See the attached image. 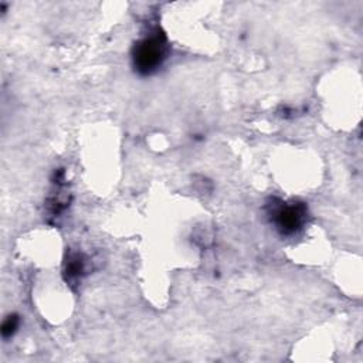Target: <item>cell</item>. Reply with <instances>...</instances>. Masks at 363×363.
Wrapping results in <instances>:
<instances>
[{
	"mask_svg": "<svg viewBox=\"0 0 363 363\" xmlns=\"http://www.w3.org/2000/svg\"><path fill=\"white\" fill-rule=\"evenodd\" d=\"M167 41L159 30L152 31L149 35L140 38L132 51V61L135 69L142 75L155 72L166 60Z\"/></svg>",
	"mask_w": 363,
	"mask_h": 363,
	"instance_id": "obj_1",
	"label": "cell"
},
{
	"mask_svg": "<svg viewBox=\"0 0 363 363\" xmlns=\"http://www.w3.org/2000/svg\"><path fill=\"white\" fill-rule=\"evenodd\" d=\"M268 216L282 235H292L299 231L306 220L303 203H284L275 200L268 206Z\"/></svg>",
	"mask_w": 363,
	"mask_h": 363,
	"instance_id": "obj_2",
	"label": "cell"
},
{
	"mask_svg": "<svg viewBox=\"0 0 363 363\" xmlns=\"http://www.w3.org/2000/svg\"><path fill=\"white\" fill-rule=\"evenodd\" d=\"M85 272V261L82 258L81 254L75 252L71 257H68L67 262H65V279L68 282H77L81 279L82 274Z\"/></svg>",
	"mask_w": 363,
	"mask_h": 363,
	"instance_id": "obj_3",
	"label": "cell"
},
{
	"mask_svg": "<svg viewBox=\"0 0 363 363\" xmlns=\"http://www.w3.org/2000/svg\"><path fill=\"white\" fill-rule=\"evenodd\" d=\"M18 323H20V319L17 315H10L4 319L3 322V326H1V335L3 337H10L14 335V332L17 330L18 328Z\"/></svg>",
	"mask_w": 363,
	"mask_h": 363,
	"instance_id": "obj_4",
	"label": "cell"
}]
</instances>
